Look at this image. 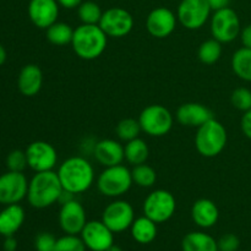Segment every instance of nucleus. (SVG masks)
<instances>
[{
    "label": "nucleus",
    "instance_id": "5",
    "mask_svg": "<svg viewBox=\"0 0 251 251\" xmlns=\"http://www.w3.org/2000/svg\"><path fill=\"white\" fill-rule=\"evenodd\" d=\"M134 184L131 171L123 164L107 167L97 179V188L103 196L118 199L126 194Z\"/></svg>",
    "mask_w": 251,
    "mask_h": 251
},
{
    "label": "nucleus",
    "instance_id": "22",
    "mask_svg": "<svg viewBox=\"0 0 251 251\" xmlns=\"http://www.w3.org/2000/svg\"><path fill=\"white\" fill-rule=\"evenodd\" d=\"M25 222V210L19 203L6 205L0 211V235H14Z\"/></svg>",
    "mask_w": 251,
    "mask_h": 251
},
{
    "label": "nucleus",
    "instance_id": "28",
    "mask_svg": "<svg viewBox=\"0 0 251 251\" xmlns=\"http://www.w3.org/2000/svg\"><path fill=\"white\" fill-rule=\"evenodd\" d=\"M222 50V43L217 39L212 38L201 43L198 55L201 63L206 64V65H212L220 60Z\"/></svg>",
    "mask_w": 251,
    "mask_h": 251
},
{
    "label": "nucleus",
    "instance_id": "36",
    "mask_svg": "<svg viewBox=\"0 0 251 251\" xmlns=\"http://www.w3.org/2000/svg\"><path fill=\"white\" fill-rule=\"evenodd\" d=\"M217 244L218 251H237L240 247V240L235 234L228 233L220 238Z\"/></svg>",
    "mask_w": 251,
    "mask_h": 251
},
{
    "label": "nucleus",
    "instance_id": "1",
    "mask_svg": "<svg viewBox=\"0 0 251 251\" xmlns=\"http://www.w3.org/2000/svg\"><path fill=\"white\" fill-rule=\"evenodd\" d=\"M58 176L65 191L78 195L87 191L95 181V169L92 164L81 156L65 159L58 169Z\"/></svg>",
    "mask_w": 251,
    "mask_h": 251
},
{
    "label": "nucleus",
    "instance_id": "39",
    "mask_svg": "<svg viewBox=\"0 0 251 251\" xmlns=\"http://www.w3.org/2000/svg\"><path fill=\"white\" fill-rule=\"evenodd\" d=\"M207 2L212 11H217V10L228 7L230 0H207Z\"/></svg>",
    "mask_w": 251,
    "mask_h": 251
},
{
    "label": "nucleus",
    "instance_id": "9",
    "mask_svg": "<svg viewBox=\"0 0 251 251\" xmlns=\"http://www.w3.org/2000/svg\"><path fill=\"white\" fill-rule=\"evenodd\" d=\"M207 0H181L176 11L178 21L188 29H199L211 17Z\"/></svg>",
    "mask_w": 251,
    "mask_h": 251
},
{
    "label": "nucleus",
    "instance_id": "41",
    "mask_svg": "<svg viewBox=\"0 0 251 251\" xmlns=\"http://www.w3.org/2000/svg\"><path fill=\"white\" fill-rule=\"evenodd\" d=\"M59 2V5L65 9H75V7L80 6V4L82 2V0H56Z\"/></svg>",
    "mask_w": 251,
    "mask_h": 251
},
{
    "label": "nucleus",
    "instance_id": "26",
    "mask_svg": "<svg viewBox=\"0 0 251 251\" xmlns=\"http://www.w3.org/2000/svg\"><path fill=\"white\" fill-rule=\"evenodd\" d=\"M232 69L235 75L243 81L251 82V49H238L232 56Z\"/></svg>",
    "mask_w": 251,
    "mask_h": 251
},
{
    "label": "nucleus",
    "instance_id": "18",
    "mask_svg": "<svg viewBox=\"0 0 251 251\" xmlns=\"http://www.w3.org/2000/svg\"><path fill=\"white\" fill-rule=\"evenodd\" d=\"M93 154H95L96 161L105 168L122 164L125 159L124 146L112 139L98 141L93 149Z\"/></svg>",
    "mask_w": 251,
    "mask_h": 251
},
{
    "label": "nucleus",
    "instance_id": "14",
    "mask_svg": "<svg viewBox=\"0 0 251 251\" xmlns=\"http://www.w3.org/2000/svg\"><path fill=\"white\" fill-rule=\"evenodd\" d=\"M81 239L91 251H107L114 244V233L102 221H90L81 232Z\"/></svg>",
    "mask_w": 251,
    "mask_h": 251
},
{
    "label": "nucleus",
    "instance_id": "16",
    "mask_svg": "<svg viewBox=\"0 0 251 251\" xmlns=\"http://www.w3.org/2000/svg\"><path fill=\"white\" fill-rule=\"evenodd\" d=\"M178 17L168 7H156L146 19V28L156 38H166L174 32Z\"/></svg>",
    "mask_w": 251,
    "mask_h": 251
},
{
    "label": "nucleus",
    "instance_id": "32",
    "mask_svg": "<svg viewBox=\"0 0 251 251\" xmlns=\"http://www.w3.org/2000/svg\"><path fill=\"white\" fill-rule=\"evenodd\" d=\"M86 245L81 237L73 234H65L56 240L54 251H86Z\"/></svg>",
    "mask_w": 251,
    "mask_h": 251
},
{
    "label": "nucleus",
    "instance_id": "11",
    "mask_svg": "<svg viewBox=\"0 0 251 251\" xmlns=\"http://www.w3.org/2000/svg\"><path fill=\"white\" fill-rule=\"evenodd\" d=\"M28 180L22 172H6L0 176V203L12 205L27 198Z\"/></svg>",
    "mask_w": 251,
    "mask_h": 251
},
{
    "label": "nucleus",
    "instance_id": "21",
    "mask_svg": "<svg viewBox=\"0 0 251 251\" xmlns=\"http://www.w3.org/2000/svg\"><path fill=\"white\" fill-rule=\"evenodd\" d=\"M191 218L200 228H211L217 223L220 211L216 203L208 199H200L191 207Z\"/></svg>",
    "mask_w": 251,
    "mask_h": 251
},
{
    "label": "nucleus",
    "instance_id": "38",
    "mask_svg": "<svg viewBox=\"0 0 251 251\" xmlns=\"http://www.w3.org/2000/svg\"><path fill=\"white\" fill-rule=\"evenodd\" d=\"M239 37L243 47L251 49V25H248L244 28H242Z\"/></svg>",
    "mask_w": 251,
    "mask_h": 251
},
{
    "label": "nucleus",
    "instance_id": "6",
    "mask_svg": "<svg viewBox=\"0 0 251 251\" xmlns=\"http://www.w3.org/2000/svg\"><path fill=\"white\" fill-rule=\"evenodd\" d=\"M141 130L153 137H161L168 134L173 127V115L161 104H152L145 108L139 117Z\"/></svg>",
    "mask_w": 251,
    "mask_h": 251
},
{
    "label": "nucleus",
    "instance_id": "10",
    "mask_svg": "<svg viewBox=\"0 0 251 251\" xmlns=\"http://www.w3.org/2000/svg\"><path fill=\"white\" fill-rule=\"evenodd\" d=\"M135 221V212L127 201L115 200L108 203L102 213V222L113 233H122L129 229Z\"/></svg>",
    "mask_w": 251,
    "mask_h": 251
},
{
    "label": "nucleus",
    "instance_id": "31",
    "mask_svg": "<svg viewBox=\"0 0 251 251\" xmlns=\"http://www.w3.org/2000/svg\"><path fill=\"white\" fill-rule=\"evenodd\" d=\"M141 125H140L139 120L132 119V118H126L119 122L117 125V135L120 140L127 142L131 140L139 137L140 132H141Z\"/></svg>",
    "mask_w": 251,
    "mask_h": 251
},
{
    "label": "nucleus",
    "instance_id": "3",
    "mask_svg": "<svg viewBox=\"0 0 251 251\" xmlns=\"http://www.w3.org/2000/svg\"><path fill=\"white\" fill-rule=\"evenodd\" d=\"M108 36L100 25H80L74 29L73 46L74 51L83 60H95L104 53L107 48Z\"/></svg>",
    "mask_w": 251,
    "mask_h": 251
},
{
    "label": "nucleus",
    "instance_id": "35",
    "mask_svg": "<svg viewBox=\"0 0 251 251\" xmlns=\"http://www.w3.org/2000/svg\"><path fill=\"white\" fill-rule=\"evenodd\" d=\"M56 238L51 233L43 232L34 239V248L37 251H54L56 245Z\"/></svg>",
    "mask_w": 251,
    "mask_h": 251
},
{
    "label": "nucleus",
    "instance_id": "30",
    "mask_svg": "<svg viewBox=\"0 0 251 251\" xmlns=\"http://www.w3.org/2000/svg\"><path fill=\"white\" fill-rule=\"evenodd\" d=\"M80 21L85 25H100L103 11L95 1H82L77 7Z\"/></svg>",
    "mask_w": 251,
    "mask_h": 251
},
{
    "label": "nucleus",
    "instance_id": "34",
    "mask_svg": "<svg viewBox=\"0 0 251 251\" xmlns=\"http://www.w3.org/2000/svg\"><path fill=\"white\" fill-rule=\"evenodd\" d=\"M6 167L11 172H24L28 167L26 152L21 150H14L6 157Z\"/></svg>",
    "mask_w": 251,
    "mask_h": 251
},
{
    "label": "nucleus",
    "instance_id": "17",
    "mask_svg": "<svg viewBox=\"0 0 251 251\" xmlns=\"http://www.w3.org/2000/svg\"><path fill=\"white\" fill-rule=\"evenodd\" d=\"M59 2L56 0H31L28 4V17L32 24L47 29L58 21Z\"/></svg>",
    "mask_w": 251,
    "mask_h": 251
},
{
    "label": "nucleus",
    "instance_id": "4",
    "mask_svg": "<svg viewBox=\"0 0 251 251\" xmlns=\"http://www.w3.org/2000/svg\"><path fill=\"white\" fill-rule=\"evenodd\" d=\"M227 130L225 125L212 118L198 127L195 135V146L199 153L206 158L218 156L227 145Z\"/></svg>",
    "mask_w": 251,
    "mask_h": 251
},
{
    "label": "nucleus",
    "instance_id": "43",
    "mask_svg": "<svg viewBox=\"0 0 251 251\" xmlns=\"http://www.w3.org/2000/svg\"><path fill=\"white\" fill-rule=\"evenodd\" d=\"M107 251H124V250H123L122 248H120V247H118V245H114V244H113L112 247H110L109 249H108Z\"/></svg>",
    "mask_w": 251,
    "mask_h": 251
},
{
    "label": "nucleus",
    "instance_id": "8",
    "mask_svg": "<svg viewBox=\"0 0 251 251\" xmlns=\"http://www.w3.org/2000/svg\"><path fill=\"white\" fill-rule=\"evenodd\" d=\"M176 210V198L169 191L158 189L149 194L144 201V213L153 222L164 223L171 220Z\"/></svg>",
    "mask_w": 251,
    "mask_h": 251
},
{
    "label": "nucleus",
    "instance_id": "27",
    "mask_svg": "<svg viewBox=\"0 0 251 251\" xmlns=\"http://www.w3.org/2000/svg\"><path fill=\"white\" fill-rule=\"evenodd\" d=\"M74 29L65 22H58L47 28V39L54 46H66L71 44Z\"/></svg>",
    "mask_w": 251,
    "mask_h": 251
},
{
    "label": "nucleus",
    "instance_id": "2",
    "mask_svg": "<svg viewBox=\"0 0 251 251\" xmlns=\"http://www.w3.org/2000/svg\"><path fill=\"white\" fill-rule=\"evenodd\" d=\"M63 191L56 172H38L28 181L27 200L32 207L42 210L59 202Z\"/></svg>",
    "mask_w": 251,
    "mask_h": 251
},
{
    "label": "nucleus",
    "instance_id": "42",
    "mask_svg": "<svg viewBox=\"0 0 251 251\" xmlns=\"http://www.w3.org/2000/svg\"><path fill=\"white\" fill-rule=\"evenodd\" d=\"M6 61V50H5L4 47L0 44V66Z\"/></svg>",
    "mask_w": 251,
    "mask_h": 251
},
{
    "label": "nucleus",
    "instance_id": "25",
    "mask_svg": "<svg viewBox=\"0 0 251 251\" xmlns=\"http://www.w3.org/2000/svg\"><path fill=\"white\" fill-rule=\"evenodd\" d=\"M124 154L127 163L132 164V166H139V164L146 163L150 150L144 140L136 137V139L126 142V145L124 146Z\"/></svg>",
    "mask_w": 251,
    "mask_h": 251
},
{
    "label": "nucleus",
    "instance_id": "20",
    "mask_svg": "<svg viewBox=\"0 0 251 251\" xmlns=\"http://www.w3.org/2000/svg\"><path fill=\"white\" fill-rule=\"evenodd\" d=\"M42 85H43V73L39 66L28 64L21 69L17 78V87L22 95L26 97H33L41 91Z\"/></svg>",
    "mask_w": 251,
    "mask_h": 251
},
{
    "label": "nucleus",
    "instance_id": "12",
    "mask_svg": "<svg viewBox=\"0 0 251 251\" xmlns=\"http://www.w3.org/2000/svg\"><path fill=\"white\" fill-rule=\"evenodd\" d=\"M100 26L108 37L122 38L131 32L134 17L123 7H110L103 11Z\"/></svg>",
    "mask_w": 251,
    "mask_h": 251
},
{
    "label": "nucleus",
    "instance_id": "40",
    "mask_svg": "<svg viewBox=\"0 0 251 251\" xmlns=\"http://www.w3.org/2000/svg\"><path fill=\"white\" fill-rule=\"evenodd\" d=\"M5 251H16L17 249V240L14 235H10V237H5L4 244H2Z\"/></svg>",
    "mask_w": 251,
    "mask_h": 251
},
{
    "label": "nucleus",
    "instance_id": "37",
    "mask_svg": "<svg viewBox=\"0 0 251 251\" xmlns=\"http://www.w3.org/2000/svg\"><path fill=\"white\" fill-rule=\"evenodd\" d=\"M240 126H242L243 134L251 140V109L244 112L242 122H240Z\"/></svg>",
    "mask_w": 251,
    "mask_h": 251
},
{
    "label": "nucleus",
    "instance_id": "33",
    "mask_svg": "<svg viewBox=\"0 0 251 251\" xmlns=\"http://www.w3.org/2000/svg\"><path fill=\"white\" fill-rule=\"evenodd\" d=\"M230 102L238 110L247 112L251 109V91L247 87H239L233 91Z\"/></svg>",
    "mask_w": 251,
    "mask_h": 251
},
{
    "label": "nucleus",
    "instance_id": "29",
    "mask_svg": "<svg viewBox=\"0 0 251 251\" xmlns=\"http://www.w3.org/2000/svg\"><path fill=\"white\" fill-rule=\"evenodd\" d=\"M131 176L134 184H136L140 188H152L157 180L156 171L146 163L134 166L131 171Z\"/></svg>",
    "mask_w": 251,
    "mask_h": 251
},
{
    "label": "nucleus",
    "instance_id": "7",
    "mask_svg": "<svg viewBox=\"0 0 251 251\" xmlns=\"http://www.w3.org/2000/svg\"><path fill=\"white\" fill-rule=\"evenodd\" d=\"M211 34L221 43H230L239 37L242 27L237 12L229 6L213 11L210 22Z\"/></svg>",
    "mask_w": 251,
    "mask_h": 251
},
{
    "label": "nucleus",
    "instance_id": "15",
    "mask_svg": "<svg viewBox=\"0 0 251 251\" xmlns=\"http://www.w3.org/2000/svg\"><path fill=\"white\" fill-rule=\"evenodd\" d=\"M86 223H87L86 211L76 199L61 203L60 212H59V225L65 234H81Z\"/></svg>",
    "mask_w": 251,
    "mask_h": 251
},
{
    "label": "nucleus",
    "instance_id": "19",
    "mask_svg": "<svg viewBox=\"0 0 251 251\" xmlns=\"http://www.w3.org/2000/svg\"><path fill=\"white\" fill-rule=\"evenodd\" d=\"M213 118V113L201 103H185L176 110V120L184 126L200 127Z\"/></svg>",
    "mask_w": 251,
    "mask_h": 251
},
{
    "label": "nucleus",
    "instance_id": "23",
    "mask_svg": "<svg viewBox=\"0 0 251 251\" xmlns=\"http://www.w3.org/2000/svg\"><path fill=\"white\" fill-rule=\"evenodd\" d=\"M183 251H218L217 240L205 232L188 233L181 240Z\"/></svg>",
    "mask_w": 251,
    "mask_h": 251
},
{
    "label": "nucleus",
    "instance_id": "13",
    "mask_svg": "<svg viewBox=\"0 0 251 251\" xmlns=\"http://www.w3.org/2000/svg\"><path fill=\"white\" fill-rule=\"evenodd\" d=\"M25 152H26L28 167L36 173L53 171L58 163V152L53 145L46 141L32 142Z\"/></svg>",
    "mask_w": 251,
    "mask_h": 251
},
{
    "label": "nucleus",
    "instance_id": "24",
    "mask_svg": "<svg viewBox=\"0 0 251 251\" xmlns=\"http://www.w3.org/2000/svg\"><path fill=\"white\" fill-rule=\"evenodd\" d=\"M132 238L139 244H150L157 237V223L150 220L146 216L135 218L134 223L130 227Z\"/></svg>",
    "mask_w": 251,
    "mask_h": 251
}]
</instances>
